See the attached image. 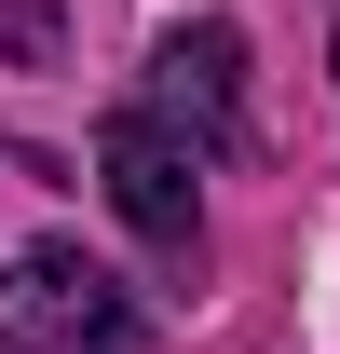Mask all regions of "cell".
Masks as SVG:
<instances>
[{"instance_id": "6da1fadb", "label": "cell", "mask_w": 340, "mask_h": 354, "mask_svg": "<svg viewBox=\"0 0 340 354\" xmlns=\"http://www.w3.org/2000/svg\"><path fill=\"white\" fill-rule=\"evenodd\" d=\"M0 354H136V300L82 245H28L0 272Z\"/></svg>"}, {"instance_id": "7a4b0ae2", "label": "cell", "mask_w": 340, "mask_h": 354, "mask_svg": "<svg viewBox=\"0 0 340 354\" xmlns=\"http://www.w3.org/2000/svg\"><path fill=\"white\" fill-rule=\"evenodd\" d=\"M136 109L205 164V150H245V28L232 14H191V28H164L150 41V82H136Z\"/></svg>"}, {"instance_id": "3957f363", "label": "cell", "mask_w": 340, "mask_h": 354, "mask_svg": "<svg viewBox=\"0 0 340 354\" xmlns=\"http://www.w3.org/2000/svg\"><path fill=\"white\" fill-rule=\"evenodd\" d=\"M95 177H109V205H123L164 259H191L205 245V177H191V150H177L150 109H109V136H95Z\"/></svg>"}, {"instance_id": "277c9868", "label": "cell", "mask_w": 340, "mask_h": 354, "mask_svg": "<svg viewBox=\"0 0 340 354\" xmlns=\"http://www.w3.org/2000/svg\"><path fill=\"white\" fill-rule=\"evenodd\" d=\"M0 55L41 68V55H55V0H0Z\"/></svg>"}, {"instance_id": "5b68a950", "label": "cell", "mask_w": 340, "mask_h": 354, "mask_svg": "<svg viewBox=\"0 0 340 354\" xmlns=\"http://www.w3.org/2000/svg\"><path fill=\"white\" fill-rule=\"evenodd\" d=\"M0 177H14V150H0Z\"/></svg>"}]
</instances>
